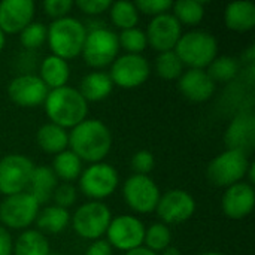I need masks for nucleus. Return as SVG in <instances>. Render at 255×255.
<instances>
[{
	"label": "nucleus",
	"instance_id": "nucleus-1",
	"mask_svg": "<svg viewBox=\"0 0 255 255\" xmlns=\"http://www.w3.org/2000/svg\"><path fill=\"white\" fill-rule=\"evenodd\" d=\"M69 148L81 161L102 163L112 149V133L100 120L87 118L70 130Z\"/></svg>",
	"mask_w": 255,
	"mask_h": 255
},
{
	"label": "nucleus",
	"instance_id": "nucleus-2",
	"mask_svg": "<svg viewBox=\"0 0 255 255\" xmlns=\"http://www.w3.org/2000/svg\"><path fill=\"white\" fill-rule=\"evenodd\" d=\"M49 123L67 130L73 128L88 117V103L73 87L51 90L43 102Z\"/></svg>",
	"mask_w": 255,
	"mask_h": 255
},
{
	"label": "nucleus",
	"instance_id": "nucleus-3",
	"mask_svg": "<svg viewBox=\"0 0 255 255\" xmlns=\"http://www.w3.org/2000/svg\"><path fill=\"white\" fill-rule=\"evenodd\" d=\"M46 33V42L52 55L66 61L76 58L82 52L87 37V27L73 16H66L51 22Z\"/></svg>",
	"mask_w": 255,
	"mask_h": 255
},
{
	"label": "nucleus",
	"instance_id": "nucleus-4",
	"mask_svg": "<svg viewBox=\"0 0 255 255\" xmlns=\"http://www.w3.org/2000/svg\"><path fill=\"white\" fill-rule=\"evenodd\" d=\"M173 51L184 66L206 70L208 66L218 57V42L209 31L193 30L181 36Z\"/></svg>",
	"mask_w": 255,
	"mask_h": 255
},
{
	"label": "nucleus",
	"instance_id": "nucleus-5",
	"mask_svg": "<svg viewBox=\"0 0 255 255\" xmlns=\"http://www.w3.org/2000/svg\"><path fill=\"white\" fill-rule=\"evenodd\" d=\"M251 161L247 154L236 149H226L208 164L206 176L212 185L229 188L245 179Z\"/></svg>",
	"mask_w": 255,
	"mask_h": 255
},
{
	"label": "nucleus",
	"instance_id": "nucleus-6",
	"mask_svg": "<svg viewBox=\"0 0 255 255\" xmlns=\"http://www.w3.org/2000/svg\"><path fill=\"white\" fill-rule=\"evenodd\" d=\"M118 51V34L106 27H96L87 31L81 55L90 67L103 69L115 61Z\"/></svg>",
	"mask_w": 255,
	"mask_h": 255
},
{
	"label": "nucleus",
	"instance_id": "nucleus-7",
	"mask_svg": "<svg viewBox=\"0 0 255 255\" xmlns=\"http://www.w3.org/2000/svg\"><path fill=\"white\" fill-rule=\"evenodd\" d=\"M112 221L111 209L102 202H88L81 205L70 217L75 233L87 241H97L106 235Z\"/></svg>",
	"mask_w": 255,
	"mask_h": 255
},
{
	"label": "nucleus",
	"instance_id": "nucleus-8",
	"mask_svg": "<svg viewBox=\"0 0 255 255\" xmlns=\"http://www.w3.org/2000/svg\"><path fill=\"white\" fill-rule=\"evenodd\" d=\"M120 184L117 169L105 161L90 164L79 176V191L91 202H102L115 193Z\"/></svg>",
	"mask_w": 255,
	"mask_h": 255
},
{
	"label": "nucleus",
	"instance_id": "nucleus-9",
	"mask_svg": "<svg viewBox=\"0 0 255 255\" xmlns=\"http://www.w3.org/2000/svg\"><path fill=\"white\" fill-rule=\"evenodd\" d=\"M39 211L40 205L28 191L7 196L0 203V223L4 229L28 230L36 221Z\"/></svg>",
	"mask_w": 255,
	"mask_h": 255
},
{
	"label": "nucleus",
	"instance_id": "nucleus-10",
	"mask_svg": "<svg viewBox=\"0 0 255 255\" xmlns=\"http://www.w3.org/2000/svg\"><path fill=\"white\" fill-rule=\"evenodd\" d=\"M33 161L22 154H9L0 158V194L7 197L24 193L33 173Z\"/></svg>",
	"mask_w": 255,
	"mask_h": 255
},
{
	"label": "nucleus",
	"instance_id": "nucleus-11",
	"mask_svg": "<svg viewBox=\"0 0 255 255\" xmlns=\"http://www.w3.org/2000/svg\"><path fill=\"white\" fill-rule=\"evenodd\" d=\"M108 75L114 87L117 85L120 88L131 90L143 85L148 81L151 75V67L143 55L124 54L115 58Z\"/></svg>",
	"mask_w": 255,
	"mask_h": 255
},
{
	"label": "nucleus",
	"instance_id": "nucleus-12",
	"mask_svg": "<svg viewBox=\"0 0 255 255\" xmlns=\"http://www.w3.org/2000/svg\"><path fill=\"white\" fill-rule=\"evenodd\" d=\"M123 196L127 206L136 214L155 212L160 200V188L154 179L145 175H131L124 182Z\"/></svg>",
	"mask_w": 255,
	"mask_h": 255
},
{
	"label": "nucleus",
	"instance_id": "nucleus-13",
	"mask_svg": "<svg viewBox=\"0 0 255 255\" xmlns=\"http://www.w3.org/2000/svg\"><path fill=\"white\" fill-rule=\"evenodd\" d=\"M145 224L133 215H120L112 218L108 230L106 241L109 245L120 251H131L143 247Z\"/></svg>",
	"mask_w": 255,
	"mask_h": 255
},
{
	"label": "nucleus",
	"instance_id": "nucleus-14",
	"mask_svg": "<svg viewBox=\"0 0 255 255\" xmlns=\"http://www.w3.org/2000/svg\"><path fill=\"white\" fill-rule=\"evenodd\" d=\"M196 208V200L188 191L173 188L160 196L155 212L160 221L169 226L188 221L194 215Z\"/></svg>",
	"mask_w": 255,
	"mask_h": 255
},
{
	"label": "nucleus",
	"instance_id": "nucleus-15",
	"mask_svg": "<svg viewBox=\"0 0 255 255\" xmlns=\"http://www.w3.org/2000/svg\"><path fill=\"white\" fill-rule=\"evenodd\" d=\"M49 90L34 73H21L7 85L9 99L21 108H36L43 105Z\"/></svg>",
	"mask_w": 255,
	"mask_h": 255
},
{
	"label": "nucleus",
	"instance_id": "nucleus-16",
	"mask_svg": "<svg viewBox=\"0 0 255 255\" xmlns=\"http://www.w3.org/2000/svg\"><path fill=\"white\" fill-rule=\"evenodd\" d=\"M145 33H146L148 45L152 49L158 52H167V51H173L178 40L181 39L182 25L170 12H167L154 16L148 24V30Z\"/></svg>",
	"mask_w": 255,
	"mask_h": 255
},
{
	"label": "nucleus",
	"instance_id": "nucleus-17",
	"mask_svg": "<svg viewBox=\"0 0 255 255\" xmlns=\"http://www.w3.org/2000/svg\"><path fill=\"white\" fill-rule=\"evenodd\" d=\"M36 6L33 0L0 1V30L4 34H19L33 22Z\"/></svg>",
	"mask_w": 255,
	"mask_h": 255
},
{
	"label": "nucleus",
	"instance_id": "nucleus-18",
	"mask_svg": "<svg viewBox=\"0 0 255 255\" xmlns=\"http://www.w3.org/2000/svg\"><path fill=\"white\" fill-rule=\"evenodd\" d=\"M255 206L254 187L242 181L226 188L221 200L223 212L227 218L239 221L251 215Z\"/></svg>",
	"mask_w": 255,
	"mask_h": 255
},
{
	"label": "nucleus",
	"instance_id": "nucleus-19",
	"mask_svg": "<svg viewBox=\"0 0 255 255\" xmlns=\"http://www.w3.org/2000/svg\"><path fill=\"white\" fill-rule=\"evenodd\" d=\"M217 84L211 79L206 70L188 69L178 79V90L181 94L194 103H205L215 94Z\"/></svg>",
	"mask_w": 255,
	"mask_h": 255
},
{
	"label": "nucleus",
	"instance_id": "nucleus-20",
	"mask_svg": "<svg viewBox=\"0 0 255 255\" xmlns=\"http://www.w3.org/2000/svg\"><path fill=\"white\" fill-rule=\"evenodd\" d=\"M255 139V124L253 114H241L238 115L233 123L230 124L226 140L229 145V149H236L248 155V152L253 149Z\"/></svg>",
	"mask_w": 255,
	"mask_h": 255
},
{
	"label": "nucleus",
	"instance_id": "nucleus-21",
	"mask_svg": "<svg viewBox=\"0 0 255 255\" xmlns=\"http://www.w3.org/2000/svg\"><path fill=\"white\" fill-rule=\"evenodd\" d=\"M226 27L232 31L245 33L255 27V4L250 0L232 1L224 9Z\"/></svg>",
	"mask_w": 255,
	"mask_h": 255
},
{
	"label": "nucleus",
	"instance_id": "nucleus-22",
	"mask_svg": "<svg viewBox=\"0 0 255 255\" xmlns=\"http://www.w3.org/2000/svg\"><path fill=\"white\" fill-rule=\"evenodd\" d=\"M42 82L46 85V88L57 90L61 87H66L70 78V67L69 63L60 57L55 55H48L42 60L40 63V72L37 75Z\"/></svg>",
	"mask_w": 255,
	"mask_h": 255
},
{
	"label": "nucleus",
	"instance_id": "nucleus-23",
	"mask_svg": "<svg viewBox=\"0 0 255 255\" xmlns=\"http://www.w3.org/2000/svg\"><path fill=\"white\" fill-rule=\"evenodd\" d=\"M57 187L58 179L49 166H34L28 184V193L36 199L39 205L48 203L52 199V194Z\"/></svg>",
	"mask_w": 255,
	"mask_h": 255
},
{
	"label": "nucleus",
	"instance_id": "nucleus-24",
	"mask_svg": "<svg viewBox=\"0 0 255 255\" xmlns=\"http://www.w3.org/2000/svg\"><path fill=\"white\" fill-rule=\"evenodd\" d=\"M114 90V84L108 73L105 72H91L85 75L79 82V94L85 102H102L109 97Z\"/></svg>",
	"mask_w": 255,
	"mask_h": 255
},
{
	"label": "nucleus",
	"instance_id": "nucleus-25",
	"mask_svg": "<svg viewBox=\"0 0 255 255\" xmlns=\"http://www.w3.org/2000/svg\"><path fill=\"white\" fill-rule=\"evenodd\" d=\"M36 143L43 152L57 155L69 148V133L52 123H46L39 127L36 133Z\"/></svg>",
	"mask_w": 255,
	"mask_h": 255
},
{
	"label": "nucleus",
	"instance_id": "nucleus-26",
	"mask_svg": "<svg viewBox=\"0 0 255 255\" xmlns=\"http://www.w3.org/2000/svg\"><path fill=\"white\" fill-rule=\"evenodd\" d=\"M70 217L72 215L69 214L67 209L52 205V206H46L42 211H39L34 223L42 235L43 233L58 235L67 229V226L70 224Z\"/></svg>",
	"mask_w": 255,
	"mask_h": 255
},
{
	"label": "nucleus",
	"instance_id": "nucleus-27",
	"mask_svg": "<svg viewBox=\"0 0 255 255\" xmlns=\"http://www.w3.org/2000/svg\"><path fill=\"white\" fill-rule=\"evenodd\" d=\"M52 172L57 176V179L64 181L66 184H70L76 179H79L82 173V161L78 155H75L70 149H66L54 157L52 161Z\"/></svg>",
	"mask_w": 255,
	"mask_h": 255
},
{
	"label": "nucleus",
	"instance_id": "nucleus-28",
	"mask_svg": "<svg viewBox=\"0 0 255 255\" xmlns=\"http://www.w3.org/2000/svg\"><path fill=\"white\" fill-rule=\"evenodd\" d=\"M13 255H49V242L39 230H24L13 244Z\"/></svg>",
	"mask_w": 255,
	"mask_h": 255
},
{
	"label": "nucleus",
	"instance_id": "nucleus-29",
	"mask_svg": "<svg viewBox=\"0 0 255 255\" xmlns=\"http://www.w3.org/2000/svg\"><path fill=\"white\" fill-rule=\"evenodd\" d=\"M173 16L181 25H197L205 16V3L199 0H179L173 3Z\"/></svg>",
	"mask_w": 255,
	"mask_h": 255
},
{
	"label": "nucleus",
	"instance_id": "nucleus-30",
	"mask_svg": "<svg viewBox=\"0 0 255 255\" xmlns=\"http://www.w3.org/2000/svg\"><path fill=\"white\" fill-rule=\"evenodd\" d=\"M109 15H111V21L114 22V25H117L121 30L133 28L139 22V12L134 3L131 1L121 0V1L112 3L109 7Z\"/></svg>",
	"mask_w": 255,
	"mask_h": 255
},
{
	"label": "nucleus",
	"instance_id": "nucleus-31",
	"mask_svg": "<svg viewBox=\"0 0 255 255\" xmlns=\"http://www.w3.org/2000/svg\"><path fill=\"white\" fill-rule=\"evenodd\" d=\"M208 75L211 79L217 82H230L233 81L239 73V63L235 57L230 55H218L209 66H208Z\"/></svg>",
	"mask_w": 255,
	"mask_h": 255
},
{
	"label": "nucleus",
	"instance_id": "nucleus-32",
	"mask_svg": "<svg viewBox=\"0 0 255 255\" xmlns=\"http://www.w3.org/2000/svg\"><path fill=\"white\" fill-rule=\"evenodd\" d=\"M172 244V232L169 226L163 223H154L148 229H145L143 245L152 253H163Z\"/></svg>",
	"mask_w": 255,
	"mask_h": 255
},
{
	"label": "nucleus",
	"instance_id": "nucleus-33",
	"mask_svg": "<svg viewBox=\"0 0 255 255\" xmlns=\"http://www.w3.org/2000/svg\"><path fill=\"white\" fill-rule=\"evenodd\" d=\"M155 72L166 81H175L184 73V64L175 51L160 52L155 58Z\"/></svg>",
	"mask_w": 255,
	"mask_h": 255
},
{
	"label": "nucleus",
	"instance_id": "nucleus-34",
	"mask_svg": "<svg viewBox=\"0 0 255 255\" xmlns=\"http://www.w3.org/2000/svg\"><path fill=\"white\" fill-rule=\"evenodd\" d=\"M118 42H120V48H124L127 54H136V55H142V52L148 46L146 33L139 27L121 30V33L118 34Z\"/></svg>",
	"mask_w": 255,
	"mask_h": 255
},
{
	"label": "nucleus",
	"instance_id": "nucleus-35",
	"mask_svg": "<svg viewBox=\"0 0 255 255\" xmlns=\"http://www.w3.org/2000/svg\"><path fill=\"white\" fill-rule=\"evenodd\" d=\"M48 28L42 22H31L19 33V43L27 51H34L46 42Z\"/></svg>",
	"mask_w": 255,
	"mask_h": 255
},
{
	"label": "nucleus",
	"instance_id": "nucleus-36",
	"mask_svg": "<svg viewBox=\"0 0 255 255\" xmlns=\"http://www.w3.org/2000/svg\"><path fill=\"white\" fill-rule=\"evenodd\" d=\"M130 166L134 172V175H145L149 176V173L155 167V158L154 154L148 149H140L133 154Z\"/></svg>",
	"mask_w": 255,
	"mask_h": 255
},
{
	"label": "nucleus",
	"instance_id": "nucleus-37",
	"mask_svg": "<svg viewBox=\"0 0 255 255\" xmlns=\"http://www.w3.org/2000/svg\"><path fill=\"white\" fill-rule=\"evenodd\" d=\"M134 6L139 13H145L154 18L167 13L172 9L173 3L170 0H137Z\"/></svg>",
	"mask_w": 255,
	"mask_h": 255
},
{
	"label": "nucleus",
	"instance_id": "nucleus-38",
	"mask_svg": "<svg viewBox=\"0 0 255 255\" xmlns=\"http://www.w3.org/2000/svg\"><path fill=\"white\" fill-rule=\"evenodd\" d=\"M76 197H78V190L72 184H66V182L58 185L52 194L55 206L63 208V209H69L70 206H73V203L76 202Z\"/></svg>",
	"mask_w": 255,
	"mask_h": 255
},
{
	"label": "nucleus",
	"instance_id": "nucleus-39",
	"mask_svg": "<svg viewBox=\"0 0 255 255\" xmlns=\"http://www.w3.org/2000/svg\"><path fill=\"white\" fill-rule=\"evenodd\" d=\"M43 10L48 16L55 19H61L69 16V12L75 6L72 0H46L43 1Z\"/></svg>",
	"mask_w": 255,
	"mask_h": 255
},
{
	"label": "nucleus",
	"instance_id": "nucleus-40",
	"mask_svg": "<svg viewBox=\"0 0 255 255\" xmlns=\"http://www.w3.org/2000/svg\"><path fill=\"white\" fill-rule=\"evenodd\" d=\"M75 4L87 15H102L103 12L109 10L112 1H109V0H78Z\"/></svg>",
	"mask_w": 255,
	"mask_h": 255
},
{
	"label": "nucleus",
	"instance_id": "nucleus-41",
	"mask_svg": "<svg viewBox=\"0 0 255 255\" xmlns=\"http://www.w3.org/2000/svg\"><path fill=\"white\" fill-rule=\"evenodd\" d=\"M114 254V248L109 245V242L106 239H97L93 241L91 245L87 248L85 255H112Z\"/></svg>",
	"mask_w": 255,
	"mask_h": 255
},
{
	"label": "nucleus",
	"instance_id": "nucleus-42",
	"mask_svg": "<svg viewBox=\"0 0 255 255\" xmlns=\"http://www.w3.org/2000/svg\"><path fill=\"white\" fill-rule=\"evenodd\" d=\"M13 241L7 229L0 226V255H12Z\"/></svg>",
	"mask_w": 255,
	"mask_h": 255
},
{
	"label": "nucleus",
	"instance_id": "nucleus-43",
	"mask_svg": "<svg viewBox=\"0 0 255 255\" xmlns=\"http://www.w3.org/2000/svg\"><path fill=\"white\" fill-rule=\"evenodd\" d=\"M126 255H160V254L152 253V251H149V250H148V248H145V247H139V248H136V250H131V251L126 253Z\"/></svg>",
	"mask_w": 255,
	"mask_h": 255
},
{
	"label": "nucleus",
	"instance_id": "nucleus-44",
	"mask_svg": "<svg viewBox=\"0 0 255 255\" xmlns=\"http://www.w3.org/2000/svg\"><path fill=\"white\" fill-rule=\"evenodd\" d=\"M254 169H255L254 163H251V164H250V169H248V172H247V176H245V178H248V181H250L248 184H250V185H253V184L255 182Z\"/></svg>",
	"mask_w": 255,
	"mask_h": 255
},
{
	"label": "nucleus",
	"instance_id": "nucleus-45",
	"mask_svg": "<svg viewBox=\"0 0 255 255\" xmlns=\"http://www.w3.org/2000/svg\"><path fill=\"white\" fill-rule=\"evenodd\" d=\"M160 255H181V251H179L176 247H172V245H170L169 248H166Z\"/></svg>",
	"mask_w": 255,
	"mask_h": 255
},
{
	"label": "nucleus",
	"instance_id": "nucleus-46",
	"mask_svg": "<svg viewBox=\"0 0 255 255\" xmlns=\"http://www.w3.org/2000/svg\"><path fill=\"white\" fill-rule=\"evenodd\" d=\"M4 45H6V36H4V33L0 30V52L3 51Z\"/></svg>",
	"mask_w": 255,
	"mask_h": 255
},
{
	"label": "nucleus",
	"instance_id": "nucleus-47",
	"mask_svg": "<svg viewBox=\"0 0 255 255\" xmlns=\"http://www.w3.org/2000/svg\"><path fill=\"white\" fill-rule=\"evenodd\" d=\"M200 255H223V254H220V253H205V254H200Z\"/></svg>",
	"mask_w": 255,
	"mask_h": 255
},
{
	"label": "nucleus",
	"instance_id": "nucleus-48",
	"mask_svg": "<svg viewBox=\"0 0 255 255\" xmlns=\"http://www.w3.org/2000/svg\"><path fill=\"white\" fill-rule=\"evenodd\" d=\"M49 255H58V254H49Z\"/></svg>",
	"mask_w": 255,
	"mask_h": 255
}]
</instances>
